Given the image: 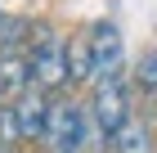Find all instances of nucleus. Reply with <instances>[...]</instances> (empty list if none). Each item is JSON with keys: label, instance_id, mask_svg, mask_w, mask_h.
<instances>
[{"label": "nucleus", "instance_id": "f257e3e1", "mask_svg": "<svg viewBox=\"0 0 157 153\" xmlns=\"http://www.w3.org/2000/svg\"><path fill=\"white\" fill-rule=\"evenodd\" d=\"M40 144L49 153H90L85 149V108H76L72 99L49 104V122H45Z\"/></svg>", "mask_w": 157, "mask_h": 153}, {"label": "nucleus", "instance_id": "f03ea898", "mask_svg": "<svg viewBox=\"0 0 157 153\" xmlns=\"http://www.w3.org/2000/svg\"><path fill=\"white\" fill-rule=\"evenodd\" d=\"M32 81H36L40 90H59V86L72 81V68H67V45H63L49 27H40L36 45H32Z\"/></svg>", "mask_w": 157, "mask_h": 153}, {"label": "nucleus", "instance_id": "7ed1b4c3", "mask_svg": "<svg viewBox=\"0 0 157 153\" xmlns=\"http://www.w3.org/2000/svg\"><path fill=\"white\" fill-rule=\"evenodd\" d=\"M90 113H94V122L108 135H117L126 122H130V90H126V81H99V90H94V99H90Z\"/></svg>", "mask_w": 157, "mask_h": 153}, {"label": "nucleus", "instance_id": "20e7f679", "mask_svg": "<svg viewBox=\"0 0 157 153\" xmlns=\"http://www.w3.org/2000/svg\"><path fill=\"white\" fill-rule=\"evenodd\" d=\"M90 50H94V77L99 81H117L121 68H126V45H121V32L112 23H99L90 32Z\"/></svg>", "mask_w": 157, "mask_h": 153}, {"label": "nucleus", "instance_id": "39448f33", "mask_svg": "<svg viewBox=\"0 0 157 153\" xmlns=\"http://www.w3.org/2000/svg\"><path fill=\"white\" fill-rule=\"evenodd\" d=\"M13 108H18V131H23V140H40V135H45V122H49L45 90L32 81L23 95H18V104H13Z\"/></svg>", "mask_w": 157, "mask_h": 153}, {"label": "nucleus", "instance_id": "423d86ee", "mask_svg": "<svg viewBox=\"0 0 157 153\" xmlns=\"http://www.w3.org/2000/svg\"><path fill=\"white\" fill-rule=\"evenodd\" d=\"M32 86V54L5 50L0 54V95H23Z\"/></svg>", "mask_w": 157, "mask_h": 153}, {"label": "nucleus", "instance_id": "0eeeda50", "mask_svg": "<svg viewBox=\"0 0 157 153\" xmlns=\"http://www.w3.org/2000/svg\"><path fill=\"white\" fill-rule=\"evenodd\" d=\"M112 153H148V126L130 117L117 135H112Z\"/></svg>", "mask_w": 157, "mask_h": 153}, {"label": "nucleus", "instance_id": "6e6552de", "mask_svg": "<svg viewBox=\"0 0 157 153\" xmlns=\"http://www.w3.org/2000/svg\"><path fill=\"white\" fill-rule=\"evenodd\" d=\"M67 68H72V81L94 77V50H90V36H81V41L67 45Z\"/></svg>", "mask_w": 157, "mask_h": 153}, {"label": "nucleus", "instance_id": "1a4fd4ad", "mask_svg": "<svg viewBox=\"0 0 157 153\" xmlns=\"http://www.w3.org/2000/svg\"><path fill=\"white\" fill-rule=\"evenodd\" d=\"M23 32H27V23H23V18H9V14H0V45H5V50H18Z\"/></svg>", "mask_w": 157, "mask_h": 153}, {"label": "nucleus", "instance_id": "9d476101", "mask_svg": "<svg viewBox=\"0 0 157 153\" xmlns=\"http://www.w3.org/2000/svg\"><path fill=\"white\" fill-rule=\"evenodd\" d=\"M135 81L144 86V90H157V50H148L144 59H139V72H135Z\"/></svg>", "mask_w": 157, "mask_h": 153}, {"label": "nucleus", "instance_id": "9b49d317", "mask_svg": "<svg viewBox=\"0 0 157 153\" xmlns=\"http://www.w3.org/2000/svg\"><path fill=\"white\" fill-rule=\"evenodd\" d=\"M23 140V131H18V108H0V144H13Z\"/></svg>", "mask_w": 157, "mask_h": 153}]
</instances>
